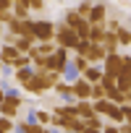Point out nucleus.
I'll use <instances>...</instances> for the list:
<instances>
[{
  "instance_id": "f8f14e48",
  "label": "nucleus",
  "mask_w": 131,
  "mask_h": 133,
  "mask_svg": "<svg viewBox=\"0 0 131 133\" xmlns=\"http://www.w3.org/2000/svg\"><path fill=\"white\" fill-rule=\"evenodd\" d=\"M63 130L81 133V130H84V120H81V117H63Z\"/></svg>"
},
{
  "instance_id": "4468645a",
  "label": "nucleus",
  "mask_w": 131,
  "mask_h": 133,
  "mask_svg": "<svg viewBox=\"0 0 131 133\" xmlns=\"http://www.w3.org/2000/svg\"><path fill=\"white\" fill-rule=\"evenodd\" d=\"M76 115L87 123L89 117H94V110H92V102H76Z\"/></svg>"
},
{
  "instance_id": "9b49d317",
  "label": "nucleus",
  "mask_w": 131,
  "mask_h": 133,
  "mask_svg": "<svg viewBox=\"0 0 131 133\" xmlns=\"http://www.w3.org/2000/svg\"><path fill=\"white\" fill-rule=\"evenodd\" d=\"M118 47H121V44H118V37H115L113 31H105V39H102V50H105L108 55H115V52H118Z\"/></svg>"
},
{
  "instance_id": "c756f323",
  "label": "nucleus",
  "mask_w": 131,
  "mask_h": 133,
  "mask_svg": "<svg viewBox=\"0 0 131 133\" xmlns=\"http://www.w3.org/2000/svg\"><path fill=\"white\" fill-rule=\"evenodd\" d=\"M29 11H45V3L42 0H29Z\"/></svg>"
},
{
  "instance_id": "aec40b11",
  "label": "nucleus",
  "mask_w": 131,
  "mask_h": 133,
  "mask_svg": "<svg viewBox=\"0 0 131 133\" xmlns=\"http://www.w3.org/2000/svg\"><path fill=\"white\" fill-rule=\"evenodd\" d=\"M19 130H21V133H47V130H45L42 125H37V123H21Z\"/></svg>"
},
{
  "instance_id": "c85d7f7f",
  "label": "nucleus",
  "mask_w": 131,
  "mask_h": 133,
  "mask_svg": "<svg viewBox=\"0 0 131 133\" xmlns=\"http://www.w3.org/2000/svg\"><path fill=\"white\" fill-rule=\"evenodd\" d=\"M13 128V123H11V117H0V133H8Z\"/></svg>"
},
{
  "instance_id": "2f4dec72",
  "label": "nucleus",
  "mask_w": 131,
  "mask_h": 133,
  "mask_svg": "<svg viewBox=\"0 0 131 133\" xmlns=\"http://www.w3.org/2000/svg\"><path fill=\"white\" fill-rule=\"evenodd\" d=\"M81 133H100V130H94V128H87V125H84V130H81Z\"/></svg>"
},
{
  "instance_id": "473e14b6",
  "label": "nucleus",
  "mask_w": 131,
  "mask_h": 133,
  "mask_svg": "<svg viewBox=\"0 0 131 133\" xmlns=\"http://www.w3.org/2000/svg\"><path fill=\"white\" fill-rule=\"evenodd\" d=\"M3 99H5V94H3V89H0V102H3Z\"/></svg>"
},
{
  "instance_id": "412c9836",
  "label": "nucleus",
  "mask_w": 131,
  "mask_h": 133,
  "mask_svg": "<svg viewBox=\"0 0 131 133\" xmlns=\"http://www.w3.org/2000/svg\"><path fill=\"white\" fill-rule=\"evenodd\" d=\"M100 99H108V91H105L100 84H94V86H92V97H89V102H100Z\"/></svg>"
},
{
  "instance_id": "7c9ffc66",
  "label": "nucleus",
  "mask_w": 131,
  "mask_h": 133,
  "mask_svg": "<svg viewBox=\"0 0 131 133\" xmlns=\"http://www.w3.org/2000/svg\"><path fill=\"white\" fill-rule=\"evenodd\" d=\"M102 133H121V128H118V125H105Z\"/></svg>"
},
{
  "instance_id": "6e6552de",
  "label": "nucleus",
  "mask_w": 131,
  "mask_h": 133,
  "mask_svg": "<svg viewBox=\"0 0 131 133\" xmlns=\"http://www.w3.org/2000/svg\"><path fill=\"white\" fill-rule=\"evenodd\" d=\"M102 76H105V73H102V65H89V68L84 71V76H81V78H84L87 84H92V86H94V84H100V81H102Z\"/></svg>"
},
{
  "instance_id": "4be33fe9",
  "label": "nucleus",
  "mask_w": 131,
  "mask_h": 133,
  "mask_svg": "<svg viewBox=\"0 0 131 133\" xmlns=\"http://www.w3.org/2000/svg\"><path fill=\"white\" fill-rule=\"evenodd\" d=\"M71 65H74V68H76V71H79L81 76H84V71L89 68V60H87V57H79V55H76V57L71 60Z\"/></svg>"
},
{
  "instance_id": "39448f33",
  "label": "nucleus",
  "mask_w": 131,
  "mask_h": 133,
  "mask_svg": "<svg viewBox=\"0 0 131 133\" xmlns=\"http://www.w3.org/2000/svg\"><path fill=\"white\" fill-rule=\"evenodd\" d=\"M105 18H108V8H105V3H94L92 11H89V16H87L89 26H105Z\"/></svg>"
},
{
  "instance_id": "393cba45",
  "label": "nucleus",
  "mask_w": 131,
  "mask_h": 133,
  "mask_svg": "<svg viewBox=\"0 0 131 133\" xmlns=\"http://www.w3.org/2000/svg\"><path fill=\"white\" fill-rule=\"evenodd\" d=\"M16 50H19V55H21V52H32V42L19 39V42H16Z\"/></svg>"
},
{
  "instance_id": "72a5a7b5",
  "label": "nucleus",
  "mask_w": 131,
  "mask_h": 133,
  "mask_svg": "<svg viewBox=\"0 0 131 133\" xmlns=\"http://www.w3.org/2000/svg\"><path fill=\"white\" fill-rule=\"evenodd\" d=\"M0 34H3V24H0Z\"/></svg>"
},
{
  "instance_id": "ddd939ff",
  "label": "nucleus",
  "mask_w": 131,
  "mask_h": 133,
  "mask_svg": "<svg viewBox=\"0 0 131 133\" xmlns=\"http://www.w3.org/2000/svg\"><path fill=\"white\" fill-rule=\"evenodd\" d=\"M55 91H58V97H63V99H68V104H76V99H74V89H71V84H66V81H58V86H55Z\"/></svg>"
},
{
  "instance_id": "bb28decb",
  "label": "nucleus",
  "mask_w": 131,
  "mask_h": 133,
  "mask_svg": "<svg viewBox=\"0 0 131 133\" xmlns=\"http://www.w3.org/2000/svg\"><path fill=\"white\" fill-rule=\"evenodd\" d=\"M34 120L45 125V123H50V120H52V115H47V112H42V110H39V112H34Z\"/></svg>"
},
{
  "instance_id": "cd10ccee",
  "label": "nucleus",
  "mask_w": 131,
  "mask_h": 133,
  "mask_svg": "<svg viewBox=\"0 0 131 133\" xmlns=\"http://www.w3.org/2000/svg\"><path fill=\"white\" fill-rule=\"evenodd\" d=\"M121 110H123V125H128V128H131V104H123Z\"/></svg>"
},
{
  "instance_id": "423d86ee",
  "label": "nucleus",
  "mask_w": 131,
  "mask_h": 133,
  "mask_svg": "<svg viewBox=\"0 0 131 133\" xmlns=\"http://www.w3.org/2000/svg\"><path fill=\"white\" fill-rule=\"evenodd\" d=\"M71 89H74V99H76V102H89V97H92V84H87L84 78H79V81L71 84Z\"/></svg>"
},
{
  "instance_id": "20e7f679",
  "label": "nucleus",
  "mask_w": 131,
  "mask_h": 133,
  "mask_svg": "<svg viewBox=\"0 0 131 133\" xmlns=\"http://www.w3.org/2000/svg\"><path fill=\"white\" fill-rule=\"evenodd\" d=\"M121 68H123V52L105 55V63H102V73H105V76L118 78V76H121Z\"/></svg>"
},
{
  "instance_id": "dca6fc26",
  "label": "nucleus",
  "mask_w": 131,
  "mask_h": 133,
  "mask_svg": "<svg viewBox=\"0 0 131 133\" xmlns=\"http://www.w3.org/2000/svg\"><path fill=\"white\" fill-rule=\"evenodd\" d=\"M13 16H16L19 21H26V16H29V3H13Z\"/></svg>"
},
{
  "instance_id": "9d476101",
  "label": "nucleus",
  "mask_w": 131,
  "mask_h": 133,
  "mask_svg": "<svg viewBox=\"0 0 131 133\" xmlns=\"http://www.w3.org/2000/svg\"><path fill=\"white\" fill-rule=\"evenodd\" d=\"M19 57H21V55H19L16 47H8V44H5L3 50H0V63H3V65H13Z\"/></svg>"
},
{
  "instance_id": "a211bd4d",
  "label": "nucleus",
  "mask_w": 131,
  "mask_h": 133,
  "mask_svg": "<svg viewBox=\"0 0 131 133\" xmlns=\"http://www.w3.org/2000/svg\"><path fill=\"white\" fill-rule=\"evenodd\" d=\"M81 21H87V18H81L76 11H68V13H66V26H68V29H76Z\"/></svg>"
},
{
  "instance_id": "2eb2a0df",
  "label": "nucleus",
  "mask_w": 131,
  "mask_h": 133,
  "mask_svg": "<svg viewBox=\"0 0 131 133\" xmlns=\"http://www.w3.org/2000/svg\"><path fill=\"white\" fill-rule=\"evenodd\" d=\"M105 31H108L105 26H92V29H89V42H92V44H102Z\"/></svg>"
},
{
  "instance_id": "f704fd0d",
  "label": "nucleus",
  "mask_w": 131,
  "mask_h": 133,
  "mask_svg": "<svg viewBox=\"0 0 131 133\" xmlns=\"http://www.w3.org/2000/svg\"><path fill=\"white\" fill-rule=\"evenodd\" d=\"M0 68H3V63H0Z\"/></svg>"
},
{
  "instance_id": "a878e982",
  "label": "nucleus",
  "mask_w": 131,
  "mask_h": 133,
  "mask_svg": "<svg viewBox=\"0 0 131 133\" xmlns=\"http://www.w3.org/2000/svg\"><path fill=\"white\" fill-rule=\"evenodd\" d=\"M100 86H102L105 91H110V89H115V78H110V76H102V81H100Z\"/></svg>"
},
{
  "instance_id": "f3484780",
  "label": "nucleus",
  "mask_w": 131,
  "mask_h": 133,
  "mask_svg": "<svg viewBox=\"0 0 131 133\" xmlns=\"http://www.w3.org/2000/svg\"><path fill=\"white\" fill-rule=\"evenodd\" d=\"M115 37H118V44H121V47H131V31H128L126 26H121V29L115 31Z\"/></svg>"
},
{
  "instance_id": "b1692460",
  "label": "nucleus",
  "mask_w": 131,
  "mask_h": 133,
  "mask_svg": "<svg viewBox=\"0 0 131 133\" xmlns=\"http://www.w3.org/2000/svg\"><path fill=\"white\" fill-rule=\"evenodd\" d=\"M92 5H94V3H81V5L76 8V13H79L81 18H87V16H89V11H92Z\"/></svg>"
},
{
  "instance_id": "f257e3e1",
  "label": "nucleus",
  "mask_w": 131,
  "mask_h": 133,
  "mask_svg": "<svg viewBox=\"0 0 131 133\" xmlns=\"http://www.w3.org/2000/svg\"><path fill=\"white\" fill-rule=\"evenodd\" d=\"M55 42H58L60 50H76V44H79L81 39L76 37L74 29H68L66 24H58V26H55Z\"/></svg>"
},
{
  "instance_id": "f03ea898",
  "label": "nucleus",
  "mask_w": 131,
  "mask_h": 133,
  "mask_svg": "<svg viewBox=\"0 0 131 133\" xmlns=\"http://www.w3.org/2000/svg\"><path fill=\"white\" fill-rule=\"evenodd\" d=\"M66 65H68V50H55L50 57H45V71L47 73H63V68H66Z\"/></svg>"
},
{
  "instance_id": "0eeeda50",
  "label": "nucleus",
  "mask_w": 131,
  "mask_h": 133,
  "mask_svg": "<svg viewBox=\"0 0 131 133\" xmlns=\"http://www.w3.org/2000/svg\"><path fill=\"white\" fill-rule=\"evenodd\" d=\"M19 107H21V99L16 94H11V97H5L3 102H0V112H3V117H13L19 112Z\"/></svg>"
},
{
  "instance_id": "6ab92c4d",
  "label": "nucleus",
  "mask_w": 131,
  "mask_h": 133,
  "mask_svg": "<svg viewBox=\"0 0 131 133\" xmlns=\"http://www.w3.org/2000/svg\"><path fill=\"white\" fill-rule=\"evenodd\" d=\"M37 52H39V57H50L55 50H58V44H52V42H42L39 47H34Z\"/></svg>"
},
{
  "instance_id": "7ed1b4c3",
  "label": "nucleus",
  "mask_w": 131,
  "mask_h": 133,
  "mask_svg": "<svg viewBox=\"0 0 131 133\" xmlns=\"http://www.w3.org/2000/svg\"><path fill=\"white\" fill-rule=\"evenodd\" d=\"M34 39L37 42H52L55 39V24L52 21H32Z\"/></svg>"
},
{
  "instance_id": "5701e85b",
  "label": "nucleus",
  "mask_w": 131,
  "mask_h": 133,
  "mask_svg": "<svg viewBox=\"0 0 131 133\" xmlns=\"http://www.w3.org/2000/svg\"><path fill=\"white\" fill-rule=\"evenodd\" d=\"M89 47H92V42H89V39H81V42L76 44V55H79V57H87Z\"/></svg>"
},
{
  "instance_id": "1a4fd4ad",
  "label": "nucleus",
  "mask_w": 131,
  "mask_h": 133,
  "mask_svg": "<svg viewBox=\"0 0 131 133\" xmlns=\"http://www.w3.org/2000/svg\"><path fill=\"white\" fill-rule=\"evenodd\" d=\"M105 50H102V44H92L89 47V52H87V60H89V65H97V63H105Z\"/></svg>"
}]
</instances>
